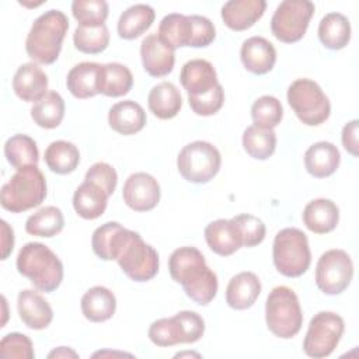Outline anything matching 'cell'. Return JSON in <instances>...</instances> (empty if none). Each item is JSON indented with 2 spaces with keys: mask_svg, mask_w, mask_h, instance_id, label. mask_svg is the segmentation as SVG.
Segmentation results:
<instances>
[{
  "mask_svg": "<svg viewBox=\"0 0 359 359\" xmlns=\"http://www.w3.org/2000/svg\"><path fill=\"white\" fill-rule=\"evenodd\" d=\"M171 278L184 287L185 294L198 304L210 303L217 293V276L206 265L203 254L195 247H180L168 258Z\"/></svg>",
  "mask_w": 359,
  "mask_h": 359,
  "instance_id": "cell-1",
  "label": "cell"
},
{
  "mask_svg": "<svg viewBox=\"0 0 359 359\" xmlns=\"http://www.w3.org/2000/svg\"><path fill=\"white\" fill-rule=\"evenodd\" d=\"M69 29V20L60 10H48L32 24L27 41V55L36 63L52 65L57 60L63 39Z\"/></svg>",
  "mask_w": 359,
  "mask_h": 359,
  "instance_id": "cell-2",
  "label": "cell"
},
{
  "mask_svg": "<svg viewBox=\"0 0 359 359\" xmlns=\"http://www.w3.org/2000/svg\"><path fill=\"white\" fill-rule=\"evenodd\" d=\"M17 271L28 278L35 289L50 293L63 280V264L42 243H27L17 255Z\"/></svg>",
  "mask_w": 359,
  "mask_h": 359,
  "instance_id": "cell-3",
  "label": "cell"
},
{
  "mask_svg": "<svg viewBox=\"0 0 359 359\" xmlns=\"http://www.w3.org/2000/svg\"><path fill=\"white\" fill-rule=\"evenodd\" d=\"M46 198V180L38 165L17 170L1 187L0 203L11 213H21L39 206Z\"/></svg>",
  "mask_w": 359,
  "mask_h": 359,
  "instance_id": "cell-4",
  "label": "cell"
},
{
  "mask_svg": "<svg viewBox=\"0 0 359 359\" xmlns=\"http://www.w3.org/2000/svg\"><path fill=\"white\" fill-rule=\"evenodd\" d=\"M268 330L278 338H293L302 328L303 314L296 293L287 286L273 287L265 303Z\"/></svg>",
  "mask_w": 359,
  "mask_h": 359,
  "instance_id": "cell-5",
  "label": "cell"
},
{
  "mask_svg": "<svg viewBox=\"0 0 359 359\" xmlns=\"http://www.w3.org/2000/svg\"><path fill=\"white\" fill-rule=\"evenodd\" d=\"M272 257L279 273L287 278L302 276L311 262L307 236L296 227L280 230L273 240Z\"/></svg>",
  "mask_w": 359,
  "mask_h": 359,
  "instance_id": "cell-6",
  "label": "cell"
},
{
  "mask_svg": "<svg viewBox=\"0 0 359 359\" xmlns=\"http://www.w3.org/2000/svg\"><path fill=\"white\" fill-rule=\"evenodd\" d=\"M115 261L123 273L135 282H147L158 272L157 251L146 244L139 233L129 229Z\"/></svg>",
  "mask_w": 359,
  "mask_h": 359,
  "instance_id": "cell-7",
  "label": "cell"
},
{
  "mask_svg": "<svg viewBox=\"0 0 359 359\" xmlns=\"http://www.w3.org/2000/svg\"><path fill=\"white\" fill-rule=\"evenodd\" d=\"M287 102L307 126H318L331 112V104L321 87L310 79H297L287 88Z\"/></svg>",
  "mask_w": 359,
  "mask_h": 359,
  "instance_id": "cell-8",
  "label": "cell"
},
{
  "mask_svg": "<svg viewBox=\"0 0 359 359\" xmlns=\"http://www.w3.org/2000/svg\"><path fill=\"white\" fill-rule=\"evenodd\" d=\"M220 151L209 142L195 140L181 149L177 157L180 174L189 182H209L220 170Z\"/></svg>",
  "mask_w": 359,
  "mask_h": 359,
  "instance_id": "cell-9",
  "label": "cell"
},
{
  "mask_svg": "<svg viewBox=\"0 0 359 359\" xmlns=\"http://www.w3.org/2000/svg\"><path fill=\"white\" fill-rule=\"evenodd\" d=\"M344 330V320L337 313L320 311L314 314L303 341L304 353L314 359L330 356L339 344Z\"/></svg>",
  "mask_w": 359,
  "mask_h": 359,
  "instance_id": "cell-10",
  "label": "cell"
},
{
  "mask_svg": "<svg viewBox=\"0 0 359 359\" xmlns=\"http://www.w3.org/2000/svg\"><path fill=\"white\" fill-rule=\"evenodd\" d=\"M314 14V4L309 0H285L282 1L271 20L273 36L285 43L300 41Z\"/></svg>",
  "mask_w": 359,
  "mask_h": 359,
  "instance_id": "cell-11",
  "label": "cell"
},
{
  "mask_svg": "<svg viewBox=\"0 0 359 359\" xmlns=\"http://www.w3.org/2000/svg\"><path fill=\"white\" fill-rule=\"evenodd\" d=\"M352 276L353 264L344 250H328L317 261L316 283L325 294L342 293L349 286Z\"/></svg>",
  "mask_w": 359,
  "mask_h": 359,
  "instance_id": "cell-12",
  "label": "cell"
},
{
  "mask_svg": "<svg viewBox=\"0 0 359 359\" xmlns=\"http://www.w3.org/2000/svg\"><path fill=\"white\" fill-rule=\"evenodd\" d=\"M123 202L135 212H147L160 201V185L147 172H135L128 177L122 188Z\"/></svg>",
  "mask_w": 359,
  "mask_h": 359,
  "instance_id": "cell-13",
  "label": "cell"
},
{
  "mask_svg": "<svg viewBox=\"0 0 359 359\" xmlns=\"http://www.w3.org/2000/svg\"><path fill=\"white\" fill-rule=\"evenodd\" d=\"M143 69L153 77H164L174 69V49L164 43L157 34L147 35L140 45Z\"/></svg>",
  "mask_w": 359,
  "mask_h": 359,
  "instance_id": "cell-14",
  "label": "cell"
},
{
  "mask_svg": "<svg viewBox=\"0 0 359 359\" xmlns=\"http://www.w3.org/2000/svg\"><path fill=\"white\" fill-rule=\"evenodd\" d=\"M66 86L70 94L80 100L101 94L102 65L95 62L77 63L67 73Z\"/></svg>",
  "mask_w": 359,
  "mask_h": 359,
  "instance_id": "cell-15",
  "label": "cell"
},
{
  "mask_svg": "<svg viewBox=\"0 0 359 359\" xmlns=\"http://www.w3.org/2000/svg\"><path fill=\"white\" fill-rule=\"evenodd\" d=\"M13 90L22 101L38 102L48 94V76L36 63H24L13 77Z\"/></svg>",
  "mask_w": 359,
  "mask_h": 359,
  "instance_id": "cell-16",
  "label": "cell"
},
{
  "mask_svg": "<svg viewBox=\"0 0 359 359\" xmlns=\"http://www.w3.org/2000/svg\"><path fill=\"white\" fill-rule=\"evenodd\" d=\"M17 309L21 321L31 330H43L53 320V311L45 297L32 289L18 293Z\"/></svg>",
  "mask_w": 359,
  "mask_h": 359,
  "instance_id": "cell-17",
  "label": "cell"
},
{
  "mask_svg": "<svg viewBox=\"0 0 359 359\" xmlns=\"http://www.w3.org/2000/svg\"><path fill=\"white\" fill-rule=\"evenodd\" d=\"M240 57L244 67L254 74H266L276 62L275 46L262 36H251L241 45Z\"/></svg>",
  "mask_w": 359,
  "mask_h": 359,
  "instance_id": "cell-18",
  "label": "cell"
},
{
  "mask_svg": "<svg viewBox=\"0 0 359 359\" xmlns=\"http://www.w3.org/2000/svg\"><path fill=\"white\" fill-rule=\"evenodd\" d=\"M265 8V0H231L222 7V20L233 31H245L264 15Z\"/></svg>",
  "mask_w": 359,
  "mask_h": 359,
  "instance_id": "cell-19",
  "label": "cell"
},
{
  "mask_svg": "<svg viewBox=\"0 0 359 359\" xmlns=\"http://www.w3.org/2000/svg\"><path fill=\"white\" fill-rule=\"evenodd\" d=\"M180 80L188 95L205 94L219 84L213 65L205 59L187 62L181 69Z\"/></svg>",
  "mask_w": 359,
  "mask_h": 359,
  "instance_id": "cell-20",
  "label": "cell"
},
{
  "mask_svg": "<svg viewBox=\"0 0 359 359\" xmlns=\"http://www.w3.org/2000/svg\"><path fill=\"white\" fill-rule=\"evenodd\" d=\"M108 123L119 135H135L146 125V112L143 107L132 100L114 104L108 112Z\"/></svg>",
  "mask_w": 359,
  "mask_h": 359,
  "instance_id": "cell-21",
  "label": "cell"
},
{
  "mask_svg": "<svg viewBox=\"0 0 359 359\" xmlns=\"http://www.w3.org/2000/svg\"><path fill=\"white\" fill-rule=\"evenodd\" d=\"M341 163V154L331 142H317L304 153V167L307 172L316 178L332 175Z\"/></svg>",
  "mask_w": 359,
  "mask_h": 359,
  "instance_id": "cell-22",
  "label": "cell"
},
{
  "mask_svg": "<svg viewBox=\"0 0 359 359\" xmlns=\"http://www.w3.org/2000/svg\"><path fill=\"white\" fill-rule=\"evenodd\" d=\"M302 219L310 231L316 234H325L337 227L339 209L331 199L318 198L304 206Z\"/></svg>",
  "mask_w": 359,
  "mask_h": 359,
  "instance_id": "cell-23",
  "label": "cell"
},
{
  "mask_svg": "<svg viewBox=\"0 0 359 359\" xmlns=\"http://www.w3.org/2000/svg\"><path fill=\"white\" fill-rule=\"evenodd\" d=\"M205 240L209 248L222 257H229L243 247L240 234L231 219H217L210 222L205 227Z\"/></svg>",
  "mask_w": 359,
  "mask_h": 359,
  "instance_id": "cell-24",
  "label": "cell"
},
{
  "mask_svg": "<svg viewBox=\"0 0 359 359\" xmlns=\"http://www.w3.org/2000/svg\"><path fill=\"white\" fill-rule=\"evenodd\" d=\"M261 293V282L252 272H240L226 287V302L234 310L250 309Z\"/></svg>",
  "mask_w": 359,
  "mask_h": 359,
  "instance_id": "cell-25",
  "label": "cell"
},
{
  "mask_svg": "<svg viewBox=\"0 0 359 359\" xmlns=\"http://www.w3.org/2000/svg\"><path fill=\"white\" fill-rule=\"evenodd\" d=\"M108 195L97 184L86 181L77 187L73 195V208L76 213L87 220L100 217L108 203Z\"/></svg>",
  "mask_w": 359,
  "mask_h": 359,
  "instance_id": "cell-26",
  "label": "cell"
},
{
  "mask_svg": "<svg viewBox=\"0 0 359 359\" xmlns=\"http://www.w3.org/2000/svg\"><path fill=\"white\" fill-rule=\"evenodd\" d=\"M83 316L93 323H102L109 320L116 309L115 294L105 286H94L88 289L81 297Z\"/></svg>",
  "mask_w": 359,
  "mask_h": 359,
  "instance_id": "cell-27",
  "label": "cell"
},
{
  "mask_svg": "<svg viewBox=\"0 0 359 359\" xmlns=\"http://www.w3.org/2000/svg\"><path fill=\"white\" fill-rule=\"evenodd\" d=\"M147 105L153 115L158 119H171L180 112L182 98L178 88L172 83L163 81L150 90Z\"/></svg>",
  "mask_w": 359,
  "mask_h": 359,
  "instance_id": "cell-28",
  "label": "cell"
},
{
  "mask_svg": "<svg viewBox=\"0 0 359 359\" xmlns=\"http://www.w3.org/2000/svg\"><path fill=\"white\" fill-rule=\"evenodd\" d=\"M126 231L128 229L122 227L118 222H107L97 227L91 237V245L95 255L104 261L116 259Z\"/></svg>",
  "mask_w": 359,
  "mask_h": 359,
  "instance_id": "cell-29",
  "label": "cell"
},
{
  "mask_svg": "<svg viewBox=\"0 0 359 359\" xmlns=\"http://www.w3.org/2000/svg\"><path fill=\"white\" fill-rule=\"evenodd\" d=\"M318 38L321 43L332 50L342 49L351 39V22L341 13L325 14L318 24Z\"/></svg>",
  "mask_w": 359,
  "mask_h": 359,
  "instance_id": "cell-30",
  "label": "cell"
},
{
  "mask_svg": "<svg viewBox=\"0 0 359 359\" xmlns=\"http://www.w3.org/2000/svg\"><path fill=\"white\" fill-rule=\"evenodd\" d=\"M160 39L170 48L177 49L182 46H191L192 41V18L184 14H168L158 25Z\"/></svg>",
  "mask_w": 359,
  "mask_h": 359,
  "instance_id": "cell-31",
  "label": "cell"
},
{
  "mask_svg": "<svg viewBox=\"0 0 359 359\" xmlns=\"http://www.w3.org/2000/svg\"><path fill=\"white\" fill-rule=\"evenodd\" d=\"M154 10L147 4H135L126 8L118 20V34L123 39H135L144 34L153 24Z\"/></svg>",
  "mask_w": 359,
  "mask_h": 359,
  "instance_id": "cell-32",
  "label": "cell"
},
{
  "mask_svg": "<svg viewBox=\"0 0 359 359\" xmlns=\"http://www.w3.org/2000/svg\"><path fill=\"white\" fill-rule=\"evenodd\" d=\"M4 156L11 167L20 170L29 165H36L39 151L35 140L28 135H14L4 143Z\"/></svg>",
  "mask_w": 359,
  "mask_h": 359,
  "instance_id": "cell-33",
  "label": "cell"
},
{
  "mask_svg": "<svg viewBox=\"0 0 359 359\" xmlns=\"http://www.w3.org/2000/svg\"><path fill=\"white\" fill-rule=\"evenodd\" d=\"M43 158L50 171L65 175L77 168L80 163V153L72 142L56 140L46 147Z\"/></svg>",
  "mask_w": 359,
  "mask_h": 359,
  "instance_id": "cell-34",
  "label": "cell"
},
{
  "mask_svg": "<svg viewBox=\"0 0 359 359\" xmlns=\"http://www.w3.org/2000/svg\"><path fill=\"white\" fill-rule=\"evenodd\" d=\"M65 116V101L56 91H49L31 108L32 121L45 129H55Z\"/></svg>",
  "mask_w": 359,
  "mask_h": 359,
  "instance_id": "cell-35",
  "label": "cell"
},
{
  "mask_svg": "<svg viewBox=\"0 0 359 359\" xmlns=\"http://www.w3.org/2000/svg\"><path fill=\"white\" fill-rule=\"evenodd\" d=\"M65 217L59 208L45 206L31 215L25 222V231L38 237H53L63 230Z\"/></svg>",
  "mask_w": 359,
  "mask_h": 359,
  "instance_id": "cell-36",
  "label": "cell"
},
{
  "mask_svg": "<svg viewBox=\"0 0 359 359\" xmlns=\"http://www.w3.org/2000/svg\"><path fill=\"white\" fill-rule=\"evenodd\" d=\"M244 150L257 160L269 158L276 149V135L273 129H264L255 125L245 128L243 133Z\"/></svg>",
  "mask_w": 359,
  "mask_h": 359,
  "instance_id": "cell-37",
  "label": "cell"
},
{
  "mask_svg": "<svg viewBox=\"0 0 359 359\" xmlns=\"http://www.w3.org/2000/svg\"><path fill=\"white\" fill-rule=\"evenodd\" d=\"M132 86L133 76L125 65L116 62L102 65L101 94L107 97H122L130 91Z\"/></svg>",
  "mask_w": 359,
  "mask_h": 359,
  "instance_id": "cell-38",
  "label": "cell"
},
{
  "mask_svg": "<svg viewBox=\"0 0 359 359\" xmlns=\"http://www.w3.org/2000/svg\"><path fill=\"white\" fill-rule=\"evenodd\" d=\"M73 42L76 49L83 53H101L109 45V31L105 24L98 27L77 25L73 34Z\"/></svg>",
  "mask_w": 359,
  "mask_h": 359,
  "instance_id": "cell-39",
  "label": "cell"
},
{
  "mask_svg": "<svg viewBox=\"0 0 359 359\" xmlns=\"http://www.w3.org/2000/svg\"><path fill=\"white\" fill-rule=\"evenodd\" d=\"M149 338L157 346H174L185 344V332L177 316L160 318L151 323L149 328Z\"/></svg>",
  "mask_w": 359,
  "mask_h": 359,
  "instance_id": "cell-40",
  "label": "cell"
},
{
  "mask_svg": "<svg viewBox=\"0 0 359 359\" xmlns=\"http://www.w3.org/2000/svg\"><path fill=\"white\" fill-rule=\"evenodd\" d=\"M251 118L255 126L264 129L276 128L283 118L280 101L273 95H262L257 98L251 107Z\"/></svg>",
  "mask_w": 359,
  "mask_h": 359,
  "instance_id": "cell-41",
  "label": "cell"
},
{
  "mask_svg": "<svg viewBox=\"0 0 359 359\" xmlns=\"http://www.w3.org/2000/svg\"><path fill=\"white\" fill-rule=\"evenodd\" d=\"M73 17L84 27H98L105 24L108 17V3L104 0H74L72 3Z\"/></svg>",
  "mask_w": 359,
  "mask_h": 359,
  "instance_id": "cell-42",
  "label": "cell"
},
{
  "mask_svg": "<svg viewBox=\"0 0 359 359\" xmlns=\"http://www.w3.org/2000/svg\"><path fill=\"white\" fill-rule=\"evenodd\" d=\"M231 220L237 227L243 247H255L264 241L266 227L264 222L257 216H252L250 213H241L231 217Z\"/></svg>",
  "mask_w": 359,
  "mask_h": 359,
  "instance_id": "cell-43",
  "label": "cell"
},
{
  "mask_svg": "<svg viewBox=\"0 0 359 359\" xmlns=\"http://www.w3.org/2000/svg\"><path fill=\"white\" fill-rule=\"evenodd\" d=\"M191 109L201 116H209L219 112L224 102V90L222 84H217L210 91L201 95H188Z\"/></svg>",
  "mask_w": 359,
  "mask_h": 359,
  "instance_id": "cell-44",
  "label": "cell"
},
{
  "mask_svg": "<svg viewBox=\"0 0 359 359\" xmlns=\"http://www.w3.org/2000/svg\"><path fill=\"white\" fill-rule=\"evenodd\" d=\"M0 353L3 358L34 359V346L31 339L20 332H11L0 341Z\"/></svg>",
  "mask_w": 359,
  "mask_h": 359,
  "instance_id": "cell-45",
  "label": "cell"
},
{
  "mask_svg": "<svg viewBox=\"0 0 359 359\" xmlns=\"http://www.w3.org/2000/svg\"><path fill=\"white\" fill-rule=\"evenodd\" d=\"M84 180L97 184L100 188L105 191L108 196H111L118 184V174L111 164L98 161L87 170Z\"/></svg>",
  "mask_w": 359,
  "mask_h": 359,
  "instance_id": "cell-46",
  "label": "cell"
},
{
  "mask_svg": "<svg viewBox=\"0 0 359 359\" xmlns=\"http://www.w3.org/2000/svg\"><path fill=\"white\" fill-rule=\"evenodd\" d=\"M192 18V48H205L216 38V28L213 22L203 15H191Z\"/></svg>",
  "mask_w": 359,
  "mask_h": 359,
  "instance_id": "cell-47",
  "label": "cell"
},
{
  "mask_svg": "<svg viewBox=\"0 0 359 359\" xmlns=\"http://www.w3.org/2000/svg\"><path fill=\"white\" fill-rule=\"evenodd\" d=\"M184 328L185 332V344H194L199 341L205 332V321L203 318L191 310H184L175 314Z\"/></svg>",
  "mask_w": 359,
  "mask_h": 359,
  "instance_id": "cell-48",
  "label": "cell"
},
{
  "mask_svg": "<svg viewBox=\"0 0 359 359\" xmlns=\"http://www.w3.org/2000/svg\"><path fill=\"white\" fill-rule=\"evenodd\" d=\"M358 119L348 122L342 129V144L348 153L358 157Z\"/></svg>",
  "mask_w": 359,
  "mask_h": 359,
  "instance_id": "cell-49",
  "label": "cell"
},
{
  "mask_svg": "<svg viewBox=\"0 0 359 359\" xmlns=\"http://www.w3.org/2000/svg\"><path fill=\"white\" fill-rule=\"evenodd\" d=\"M1 244H3V254H1V259H7V257L10 255V252L13 251L14 247V233L13 229L7 224L6 220H1Z\"/></svg>",
  "mask_w": 359,
  "mask_h": 359,
  "instance_id": "cell-50",
  "label": "cell"
},
{
  "mask_svg": "<svg viewBox=\"0 0 359 359\" xmlns=\"http://www.w3.org/2000/svg\"><path fill=\"white\" fill-rule=\"evenodd\" d=\"M48 358H79V355L72 349V348H67V346H59L56 349H53Z\"/></svg>",
  "mask_w": 359,
  "mask_h": 359,
  "instance_id": "cell-51",
  "label": "cell"
}]
</instances>
